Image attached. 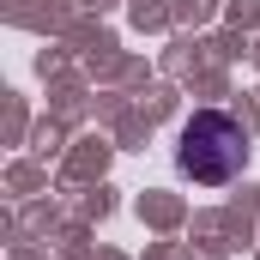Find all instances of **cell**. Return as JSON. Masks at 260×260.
<instances>
[{
  "label": "cell",
  "instance_id": "1",
  "mask_svg": "<svg viewBox=\"0 0 260 260\" xmlns=\"http://www.w3.org/2000/svg\"><path fill=\"white\" fill-rule=\"evenodd\" d=\"M242 164H248V133H242V121H230V115H218V109H200L194 121L182 127V170H188L194 182L218 188V182H230Z\"/></svg>",
  "mask_w": 260,
  "mask_h": 260
}]
</instances>
